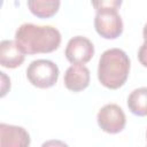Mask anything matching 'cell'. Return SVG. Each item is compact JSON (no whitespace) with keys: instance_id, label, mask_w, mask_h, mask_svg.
<instances>
[{"instance_id":"7","label":"cell","mask_w":147,"mask_h":147,"mask_svg":"<svg viewBox=\"0 0 147 147\" xmlns=\"http://www.w3.org/2000/svg\"><path fill=\"white\" fill-rule=\"evenodd\" d=\"M30 142V134L24 127L0 124V147H29Z\"/></svg>"},{"instance_id":"2","label":"cell","mask_w":147,"mask_h":147,"mask_svg":"<svg viewBox=\"0 0 147 147\" xmlns=\"http://www.w3.org/2000/svg\"><path fill=\"white\" fill-rule=\"evenodd\" d=\"M129 72L130 59L123 49L109 48L101 54L98 67V79L101 85L117 90L125 84Z\"/></svg>"},{"instance_id":"4","label":"cell","mask_w":147,"mask_h":147,"mask_svg":"<svg viewBox=\"0 0 147 147\" xmlns=\"http://www.w3.org/2000/svg\"><path fill=\"white\" fill-rule=\"evenodd\" d=\"M59 67L51 60L39 59L32 61L26 69L28 80L38 88H49L59 79Z\"/></svg>"},{"instance_id":"6","label":"cell","mask_w":147,"mask_h":147,"mask_svg":"<svg viewBox=\"0 0 147 147\" xmlns=\"http://www.w3.org/2000/svg\"><path fill=\"white\" fill-rule=\"evenodd\" d=\"M64 55L70 63L84 65L93 57L94 46L92 41L86 37L76 36L68 41Z\"/></svg>"},{"instance_id":"9","label":"cell","mask_w":147,"mask_h":147,"mask_svg":"<svg viewBox=\"0 0 147 147\" xmlns=\"http://www.w3.org/2000/svg\"><path fill=\"white\" fill-rule=\"evenodd\" d=\"M25 59V54L14 40H2L0 42V64L8 69L20 67Z\"/></svg>"},{"instance_id":"13","label":"cell","mask_w":147,"mask_h":147,"mask_svg":"<svg viewBox=\"0 0 147 147\" xmlns=\"http://www.w3.org/2000/svg\"><path fill=\"white\" fill-rule=\"evenodd\" d=\"M41 147H69L64 141L59 140V139H52V140H47L45 141Z\"/></svg>"},{"instance_id":"11","label":"cell","mask_w":147,"mask_h":147,"mask_svg":"<svg viewBox=\"0 0 147 147\" xmlns=\"http://www.w3.org/2000/svg\"><path fill=\"white\" fill-rule=\"evenodd\" d=\"M129 110L137 116H147V87L133 90L127 98Z\"/></svg>"},{"instance_id":"14","label":"cell","mask_w":147,"mask_h":147,"mask_svg":"<svg viewBox=\"0 0 147 147\" xmlns=\"http://www.w3.org/2000/svg\"><path fill=\"white\" fill-rule=\"evenodd\" d=\"M142 37H144V40H147V23H146L145 26H144V30H142Z\"/></svg>"},{"instance_id":"5","label":"cell","mask_w":147,"mask_h":147,"mask_svg":"<svg viewBox=\"0 0 147 147\" xmlns=\"http://www.w3.org/2000/svg\"><path fill=\"white\" fill-rule=\"evenodd\" d=\"M98 125L107 133L116 134L123 131L126 124V117L123 109L116 103L105 105L96 115Z\"/></svg>"},{"instance_id":"8","label":"cell","mask_w":147,"mask_h":147,"mask_svg":"<svg viewBox=\"0 0 147 147\" xmlns=\"http://www.w3.org/2000/svg\"><path fill=\"white\" fill-rule=\"evenodd\" d=\"M90 70L85 65L71 64L64 72V85L69 91L80 92L90 85Z\"/></svg>"},{"instance_id":"10","label":"cell","mask_w":147,"mask_h":147,"mask_svg":"<svg viewBox=\"0 0 147 147\" xmlns=\"http://www.w3.org/2000/svg\"><path fill=\"white\" fill-rule=\"evenodd\" d=\"M59 0H30L28 7L30 11L39 18H49L54 16L60 8Z\"/></svg>"},{"instance_id":"15","label":"cell","mask_w":147,"mask_h":147,"mask_svg":"<svg viewBox=\"0 0 147 147\" xmlns=\"http://www.w3.org/2000/svg\"><path fill=\"white\" fill-rule=\"evenodd\" d=\"M146 139H147V131H146Z\"/></svg>"},{"instance_id":"3","label":"cell","mask_w":147,"mask_h":147,"mask_svg":"<svg viewBox=\"0 0 147 147\" xmlns=\"http://www.w3.org/2000/svg\"><path fill=\"white\" fill-rule=\"evenodd\" d=\"M122 1H93L96 14L94 18V28L99 36L105 39H116L123 32V21L118 14Z\"/></svg>"},{"instance_id":"1","label":"cell","mask_w":147,"mask_h":147,"mask_svg":"<svg viewBox=\"0 0 147 147\" xmlns=\"http://www.w3.org/2000/svg\"><path fill=\"white\" fill-rule=\"evenodd\" d=\"M15 41L24 54L52 53L61 44V33L52 25L24 23L16 30Z\"/></svg>"},{"instance_id":"12","label":"cell","mask_w":147,"mask_h":147,"mask_svg":"<svg viewBox=\"0 0 147 147\" xmlns=\"http://www.w3.org/2000/svg\"><path fill=\"white\" fill-rule=\"evenodd\" d=\"M138 60L144 67L147 68V40L144 41L138 51Z\"/></svg>"}]
</instances>
